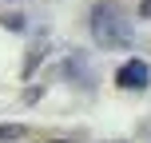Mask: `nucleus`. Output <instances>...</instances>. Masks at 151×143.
I'll return each mask as SVG.
<instances>
[{
  "label": "nucleus",
  "mask_w": 151,
  "mask_h": 143,
  "mask_svg": "<svg viewBox=\"0 0 151 143\" xmlns=\"http://www.w3.org/2000/svg\"><path fill=\"white\" fill-rule=\"evenodd\" d=\"M91 40L107 52H119V48H131L135 32H131V20L123 16L119 4H96L91 8Z\"/></svg>",
  "instance_id": "f257e3e1"
},
{
  "label": "nucleus",
  "mask_w": 151,
  "mask_h": 143,
  "mask_svg": "<svg viewBox=\"0 0 151 143\" xmlns=\"http://www.w3.org/2000/svg\"><path fill=\"white\" fill-rule=\"evenodd\" d=\"M115 83H119V88H127V91H143L147 83H151V68H147V60H127L119 72H115Z\"/></svg>",
  "instance_id": "f03ea898"
},
{
  "label": "nucleus",
  "mask_w": 151,
  "mask_h": 143,
  "mask_svg": "<svg viewBox=\"0 0 151 143\" xmlns=\"http://www.w3.org/2000/svg\"><path fill=\"white\" fill-rule=\"evenodd\" d=\"M24 135V127H16V123H4V127H0V143L4 139H20Z\"/></svg>",
  "instance_id": "7ed1b4c3"
},
{
  "label": "nucleus",
  "mask_w": 151,
  "mask_h": 143,
  "mask_svg": "<svg viewBox=\"0 0 151 143\" xmlns=\"http://www.w3.org/2000/svg\"><path fill=\"white\" fill-rule=\"evenodd\" d=\"M139 16H143V20H151V0H143V4H139Z\"/></svg>",
  "instance_id": "20e7f679"
},
{
  "label": "nucleus",
  "mask_w": 151,
  "mask_h": 143,
  "mask_svg": "<svg viewBox=\"0 0 151 143\" xmlns=\"http://www.w3.org/2000/svg\"><path fill=\"white\" fill-rule=\"evenodd\" d=\"M52 143H72V139H52Z\"/></svg>",
  "instance_id": "39448f33"
}]
</instances>
